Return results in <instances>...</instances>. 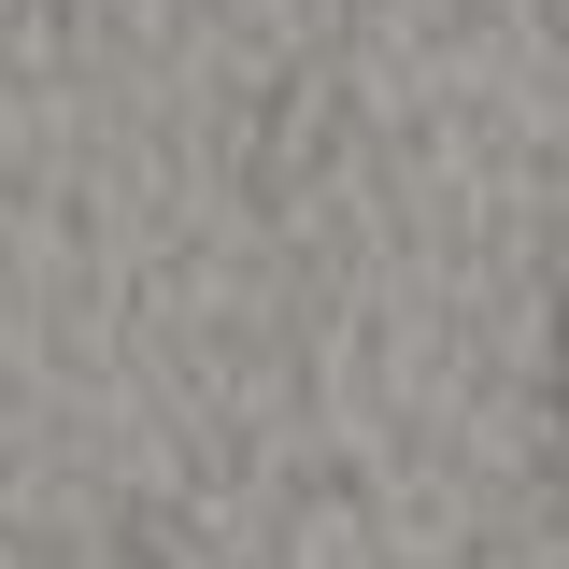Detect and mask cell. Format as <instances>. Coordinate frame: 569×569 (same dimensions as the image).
<instances>
[{
  "instance_id": "cell-1",
  "label": "cell",
  "mask_w": 569,
  "mask_h": 569,
  "mask_svg": "<svg viewBox=\"0 0 569 569\" xmlns=\"http://www.w3.org/2000/svg\"><path fill=\"white\" fill-rule=\"evenodd\" d=\"M541 413H556V456H569V284H556V328H541Z\"/></svg>"
}]
</instances>
